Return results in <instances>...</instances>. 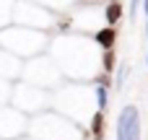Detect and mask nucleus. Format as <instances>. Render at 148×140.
Returning <instances> with one entry per match:
<instances>
[{
	"label": "nucleus",
	"instance_id": "6",
	"mask_svg": "<svg viewBox=\"0 0 148 140\" xmlns=\"http://www.w3.org/2000/svg\"><path fill=\"white\" fill-rule=\"evenodd\" d=\"M114 65H117V57H114V52H112V49H109V52H104V57H101V68H104V73H107V75L114 70Z\"/></svg>",
	"mask_w": 148,
	"mask_h": 140
},
{
	"label": "nucleus",
	"instance_id": "3",
	"mask_svg": "<svg viewBox=\"0 0 148 140\" xmlns=\"http://www.w3.org/2000/svg\"><path fill=\"white\" fill-rule=\"evenodd\" d=\"M104 18H107V26H114V23L122 18V3H107Z\"/></svg>",
	"mask_w": 148,
	"mask_h": 140
},
{
	"label": "nucleus",
	"instance_id": "4",
	"mask_svg": "<svg viewBox=\"0 0 148 140\" xmlns=\"http://www.w3.org/2000/svg\"><path fill=\"white\" fill-rule=\"evenodd\" d=\"M91 138L94 140H104V112H96L91 117Z\"/></svg>",
	"mask_w": 148,
	"mask_h": 140
},
{
	"label": "nucleus",
	"instance_id": "2",
	"mask_svg": "<svg viewBox=\"0 0 148 140\" xmlns=\"http://www.w3.org/2000/svg\"><path fill=\"white\" fill-rule=\"evenodd\" d=\"M114 42H117V31H114V26H104V29L96 31V44L104 47V52H109V49L114 47Z\"/></svg>",
	"mask_w": 148,
	"mask_h": 140
},
{
	"label": "nucleus",
	"instance_id": "1",
	"mask_svg": "<svg viewBox=\"0 0 148 140\" xmlns=\"http://www.w3.org/2000/svg\"><path fill=\"white\" fill-rule=\"evenodd\" d=\"M117 140H140V112L127 104L117 114Z\"/></svg>",
	"mask_w": 148,
	"mask_h": 140
},
{
	"label": "nucleus",
	"instance_id": "12",
	"mask_svg": "<svg viewBox=\"0 0 148 140\" xmlns=\"http://www.w3.org/2000/svg\"><path fill=\"white\" fill-rule=\"evenodd\" d=\"M146 62H148V55H146Z\"/></svg>",
	"mask_w": 148,
	"mask_h": 140
},
{
	"label": "nucleus",
	"instance_id": "8",
	"mask_svg": "<svg viewBox=\"0 0 148 140\" xmlns=\"http://www.w3.org/2000/svg\"><path fill=\"white\" fill-rule=\"evenodd\" d=\"M140 3H143V0H133V3H130V16H133V18H135V13H138V5H140Z\"/></svg>",
	"mask_w": 148,
	"mask_h": 140
},
{
	"label": "nucleus",
	"instance_id": "10",
	"mask_svg": "<svg viewBox=\"0 0 148 140\" xmlns=\"http://www.w3.org/2000/svg\"><path fill=\"white\" fill-rule=\"evenodd\" d=\"M146 36H148V23H146Z\"/></svg>",
	"mask_w": 148,
	"mask_h": 140
},
{
	"label": "nucleus",
	"instance_id": "7",
	"mask_svg": "<svg viewBox=\"0 0 148 140\" xmlns=\"http://www.w3.org/2000/svg\"><path fill=\"white\" fill-rule=\"evenodd\" d=\"M125 75H127V65H120V73H117V86H122Z\"/></svg>",
	"mask_w": 148,
	"mask_h": 140
},
{
	"label": "nucleus",
	"instance_id": "9",
	"mask_svg": "<svg viewBox=\"0 0 148 140\" xmlns=\"http://www.w3.org/2000/svg\"><path fill=\"white\" fill-rule=\"evenodd\" d=\"M143 10H146V16H148V0H143Z\"/></svg>",
	"mask_w": 148,
	"mask_h": 140
},
{
	"label": "nucleus",
	"instance_id": "11",
	"mask_svg": "<svg viewBox=\"0 0 148 140\" xmlns=\"http://www.w3.org/2000/svg\"><path fill=\"white\" fill-rule=\"evenodd\" d=\"M109 3H120V0H109Z\"/></svg>",
	"mask_w": 148,
	"mask_h": 140
},
{
	"label": "nucleus",
	"instance_id": "5",
	"mask_svg": "<svg viewBox=\"0 0 148 140\" xmlns=\"http://www.w3.org/2000/svg\"><path fill=\"white\" fill-rule=\"evenodd\" d=\"M107 101H109L107 86H96V109H99V112H104V109H107Z\"/></svg>",
	"mask_w": 148,
	"mask_h": 140
}]
</instances>
